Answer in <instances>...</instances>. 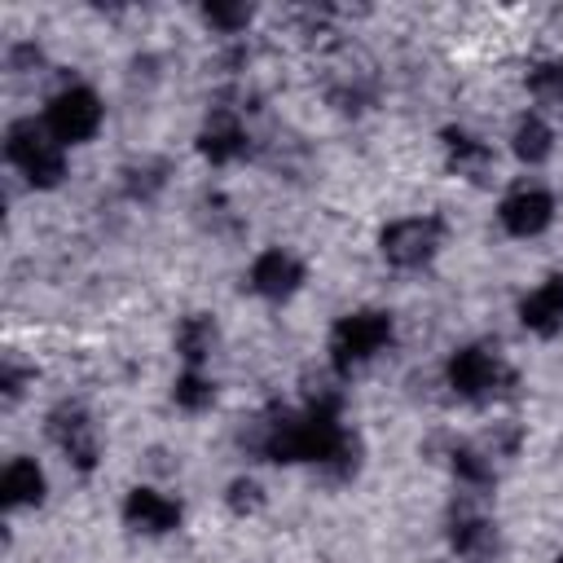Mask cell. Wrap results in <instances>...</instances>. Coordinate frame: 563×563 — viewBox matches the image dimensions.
I'll return each mask as SVG.
<instances>
[{
  "label": "cell",
  "mask_w": 563,
  "mask_h": 563,
  "mask_svg": "<svg viewBox=\"0 0 563 563\" xmlns=\"http://www.w3.org/2000/svg\"><path fill=\"white\" fill-rule=\"evenodd\" d=\"M53 440L75 466H92L97 462V435H92V422L84 413H75V409L53 413Z\"/></svg>",
  "instance_id": "obj_11"
},
{
  "label": "cell",
  "mask_w": 563,
  "mask_h": 563,
  "mask_svg": "<svg viewBox=\"0 0 563 563\" xmlns=\"http://www.w3.org/2000/svg\"><path fill=\"white\" fill-rule=\"evenodd\" d=\"M4 158L40 189L57 185L66 176V150L53 141V132L40 119H18L4 132Z\"/></svg>",
  "instance_id": "obj_1"
},
{
  "label": "cell",
  "mask_w": 563,
  "mask_h": 563,
  "mask_svg": "<svg viewBox=\"0 0 563 563\" xmlns=\"http://www.w3.org/2000/svg\"><path fill=\"white\" fill-rule=\"evenodd\" d=\"M497 220H501V229L515 233V238H537V233H545L550 220H554V198H550V189H541V185H519L515 194L501 198Z\"/></svg>",
  "instance_id": "obj_6"
},
{
  "label": "cell",
  "mask_w": 563,
  "mask_h": 563,
  "mask_svg": "<svg viewBox=\"0 0 563 563\" xmlns=\"http://www.w3.org/2000/svg\"><path fill=\"white\" fill-rule=\"evenodd\" d=\"M44 488H48V479H44V466L35 457H13L4 466V475H0V497H4L9 510L40 506L44 501Z\"/></svg>",
  "instance_id": "obj_10"
},
{
  "label": "cell",
  "mask_w": 563,
  "mask_h": 563,
  "mask_svg": "<svg viewBox=\"0 0 563 563\" xmlns=\"http://www.w3.org/2000/svg\"><path fill=\"white\" fill-rule=\"evenodd\" d=\"M510 150H515V158H519V163L537 167V163H545V158L554 154V128H550L541 114H528V119H519V123H515Z\"/></svg>",
  "instance_id": "obj_13"
},
{
  "label": "cell",
  "mask_w": 563,
  "mask_h": 563,
  "mask_svg": "<svg viewBox=\"0 0 563 563\" xmlns=\"http://www.w3.org/2000/svg\"><path fill=\"white\" fill-rule=\"evenodd\" d=\"M176 405L180 409H207L211 400H216V387H211V378L202 374V369H185L180 378H176Z\"/></svg>",
  "instance_id": "obj_15"
},
{
  "label": "cell",
  "mask_w": 563,
  "mask_h": 563,
  "mask_svg": "<svg viewBox=\"0 0 563 563\" xmlns=\"http://www.w3.org/2000/svg\"><path fill=\"white\" fill-rule=\"evenodd\" d=\"M519 321L532 334H559L563 330V277H545L519 299Z\"/></svg>",
  "instance_id": "obj_9"
},
{
  "label": "cell",
  "mask_w": 563,
  "mask_h": 563,
  "mask_svg": "<svg viewBox=\"0 0 563 563\" xmlns=\"http://www.w3.org/2000/svg\"><path fill=\"white\" fill-rule=\"evenodd\" d=\"M440 246V224L431 216H405V220H391L378 238V251L387 264L396 268H418L435 255Z\"/></svg>",
  "instance_id": "obj_5"
},
{
  "label": "cell",
  "mask_w": 563,
  "mask_h": 563,
  "mask_svg": "<svg viewBox=\"0 0 563 563\" xmlns=\"http://www.w3.org/2000/svg\"><path fill=\"white\" fill-rule=\"evenodd\" d=\"M251 290L255 295H264V299H286V295H295L299 290V282H303V264L290 255V251H282V246H268V251H260L255 260H251Z\"/></svg>",
  "instance_id": "obj_7"
},
{
  "label": "cell",
  "mask_w": 563,
  "mask_h": 563,
  "mask_svg": "<svg viewBox=\"0 0 563 563\" xmlns=\"http://www.w3.org/2000/svg\"><path fill=\"white\" fill-rule=\"evenodd\" d=\"M242 150H246V128L238 123V114H211L202 132V154L211 163H233Z\"/></svg>",
  "instance_id": "obj_12"
},
{
  "label": "cell",
  "mask_w": 563,
  "mask_h": 563,
  "mask_svg": "<svg viewBox=\"0 0 563 563\" xmlns=\"http://www.w3.org/2000/svg\"><path fill=\"white\" fill-rule=\"evenodd\" d=\"M387 343H391V317L365 308V312L339 317V325L330 334V356H334L339 369H356V365L374 361Z\"/></svg>",
  "instance_id": "obj_3"
},
{
  "label": "cell",
  "mask_w": 563,
  "mask_h": 563,
  "mask_svg": "<svg viewBox=\"0 0 563 563\" xmlns=\"http://www.w3.org/2000/svg\"><path fill=\"white\" fill-rule=\"evenodd\" d=\"M449 387L462 396V400H493L497 396V387L510 378L506 374V361L493 352V347H484V343H471V347H457L453 356H449Z\"/></svg>",
  "instance_id": "obj_4"
},
{
  "label": "cell",
  "mask_w": 563,
  "mask_h": 563,
  "mask_svg": "<svg viewBox=\"0 0 563 563\" xmlns=\"http://www.w3.org/2000/svg\"><path fill=\"white\" fill-rule=\"evenodd\" d=\"M123 519H128V528H136L145 537H163L180 523V506H176V497H167L158 488H132L123 501Z\"/></svg>",
  "instance_id": "obj_8"
},
{
  "label": "cell",
  "mask_w": 563,
  "mask_h": 563,
  "mask_svg": "<svg viewBox=\"0 0 563 563\" xmlns=\"http://www.w3.org/2000/svg\"><path fill=\"white\" fill-rule=\"evenodd\" d=\"M180 356L189 361V369H198L207 356H211V343H216V325L207 321V317H189L185 325H180Z\"/></svg>",
  "instance_id": "obj_14"
},
{
  "label": "cell",
  "mask_w": 563,
  "mask_h": 563,
  "mask_svg": "<svg viewBox=\"0 0 563 563\" xmlns=\"http://www.w3.org/2000/svg\"><path fill=\"white\" fill-rule=\"evenodd\" d=\"M101 119H106V106H101V97H97L92 88H84V84L57 88V92L48 97L44 114H40V123L53 132V141H57L62 150L92 141L97 128H101Z\"/></svg>",
  "instance_id": "obj_2"
},
{
  "label": "cell",
  "mask_w": 563,
  "mask_h": 563,
  "mask_svg": "<svg viewBox=\"0 0 563 563\" xmlns=\"http://www.w3.org/2000/svg\"><path fill=\"white\" fill-rule=\"evenodd\" d=\"M202 18H207L216 31L233 35V31H242V26L251 22V9H246V4H207V9H202Z\"/></svg>",
  "instance_id": "obj_16"
}]
</instances>
